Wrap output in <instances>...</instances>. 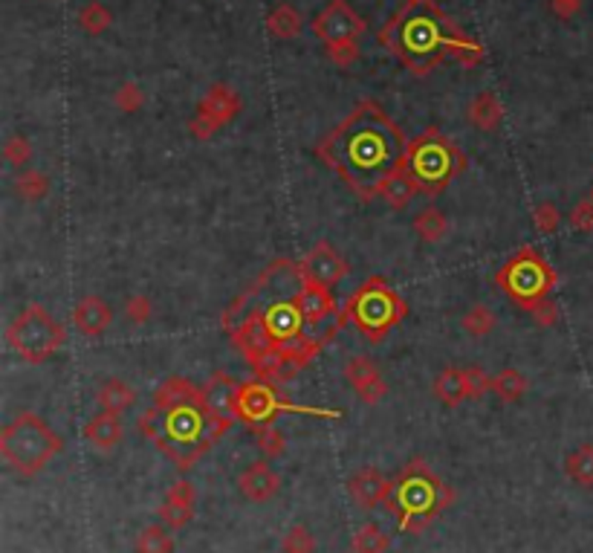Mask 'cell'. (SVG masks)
<instances>
[{
  "instance_id": "6da1fadb",
  "label": "cell",
  "mask_w": 593,
  "mask_h": 553,
  "mask_svg": "<svg viewBox=\"0 0 593 553\" xmlns=\"http://www.w3.org/2000/svg\"><path fill=\"white\" fill-rule=\"evenodd\" d=\"M301 287V267L278 259L223 311V330L255 371V380L269 385L290 382L330 345V337L307 328L299 307Z\"/></svg>"
},
{
  "instance_id": "7a4b0ae2",
  "label": "cell",
  "mask_w": 593,
  "mask_h": 553,
  "mask_svg": "<svg viewBox=\"0 0 593 553\" xmlns=\"http://www.w3.org/2000/svg\"><path fill=\"white\" fill-rule=\"evenodd\" d=\"M408 139L377 101H359L316 145V157L359 200H377L391 174L406 162Z\"/></svg>"
},
{
  "instance_id": "3957f363",
  "label": "cell",
  "mask_w": 593,
  "mask_h": 553,
  "mask_svg": "<svg viewBox=\"0 0 593 553\" xmlns=\"http://www.w3.org/2000/svg\"><path fill=\"white\" fill-rule=\"evenodd\" d=\"M136 429L148 441H153V446L165 458H171L177 470H191L231 426L212 415V408L205 406L200 391L197 397H191L186 403H177L171 408L151 406L139 417Z\"/></svg>"
},
{
  "instance_id": "277c9868",
  "label": "cell",
  "mask_w": 593,
  "mask_h": 553,
  "mask_svg": "<svg viewBox=\"0 0 593 553\" xmlns=\"http://www.w3.org/2000/svg\"><path fill=\"white\" fill-rule=\"evenodd\" d=\"M460 38L463 35L429 0L408 4L379 32V41L417 75H429L458 47Z\"/></svg>"
},
{
  "instance_id": "5b68a950",
  "label": "cell",
  "mask_w": 593,
  "mask_h": 553,
  "mask_svg": "<svg viewBox=\"0 0 593 553\" xmlns=\"http://www.w3.org/2000/svg\"><path fill=\"white\" fill-rule=\"evenodd\" d=\"M452 490L429 470V464L414 458L399 470L391 496L385 501V513L403 533H420L452 505Z\"/></svg>"
},
{
  "instance_id": "8992f818",
  "label": "cell",
  "mask_w": 593,
  "mask_h": 553,
  "mask_svg": "<svg viewBox=\"0 0 593 553\" xmlns=\"http://www.w3.org/2000/svg\"><path fill=\"white\" fill-rule=\"evenodd\" d=\"M64 449V437L35 411H23L0 429V455L23 478L41 472Z\"/></svg>"
},
{
  "instance_id": "52a82bcc",
  "label": "cell",
  "mask_w": 593,
  "mask_h": 553,
  "mask_svg": "<svg viewBox=\"0 0 593 553\" xmlns=\"http://www.w3.org/2000/svg\"><path fill=\"white\" fill-rule=\"evenodd\" d=\"M406 165L411 177L417 180L420 195L440 198L449 183L467 169V157L446 134H440L437 127H429V131H423L417 139L408 143Z\"/></svg>"
},
{
  "instance_id": "ba28073f",
  "label": "cell",
  "mask_w": 593,
  "mask_h": 553,
  "mask_svg": "<svg viewBox=\"0 0 593 553\" xmlns=\"http://www.w3.org/2000/svg\"><path fill=\"white\" fill-rule=\"evenodd\" d=\"M406 316L408 304L403 302V295L391 290L379 276L368 278L342 304V321H351L368 342H382L397 325H403Z\"/></svg>"
},
{
  "instance_id": "9c48e42d",
  "label": "cell",
  "mask_w": 593,
  "mask_h": 553,
  "mask_svg": "<svg viewBox=\"0 0 593 553\" xmlns=\"http://www.w3.org/2000/svg\"><path fill=\"white\" fill-rule=\"evenodd\" d=\"M556 269H553L545 255L533 247H521L512 259L495 273L498 290L512 299L527 313H536L541 304L553 299V287H556Z\"/></svg>"
},
{
  "instance_id": "30bf717a",
  "label": "cell",
  "mask_w": 593,
  "mask_h": 553,
  "mask_svg": "<svg viewBox=\"0 0 593 553\" xmlns=\"http://www.w3.org/2000/svg\"><path fill=\"white\" fill-rule=\"evenodd\" d=\"M64 339H67V333H64V328L56 321V316L35 302L23 307L6 328L9 348L15 351L23 363H32V365H41L47 359H53L64 345Z\"/></svg>"
},
{
  "instance_id": "8fae6325",
  "label": "cell",
  "mask_w": 593,
  "mask_h": 553,
  "mask_svg": "<svg viewBox=\"0 0 593 553\" xmlns=\"http://www.w3.org/2000/svg\"><path fill=\"white\" fill-rule=\"evenodd\" d=\"M278 415H310V417H342L339 408H316V406H299L283 400L275 385L264 380H249L240 382V397H238V420L247 426H257V423H273Z\"/></svg>"
},
{
  "instance_id": "7c38bea8",
  "label": "cell",
  "mask_w": 593,
  "mask_h": 553,
  "mask_svg": "<svg viewBox=\"0 0 593 553\" xmlns=\"http://www.w3.org/2000/svg\"><path fill=\"white\" fill-rule=\"evenodd\" d=\"M299 307H301L307 328L318 333V337L333 339L339 333V328L344 325L336 295H333L330 287H321V285H316V281L304 278V287L299 293Z\"/></svg>"
},
{
  "instance_id": "4fadbf2b",
  "label": "cell",
  "mask_w": 593,
  "mask_h": 553,
  "mask_svg": "<svg viewBox=\"0 0 593 553\" xmlns=\"http://www.w3.org/2000/svg\"><path fill=\"white\" fill-rule=\"evenodd\" d=\"M313 32L325 47L351 44L365 32V21L356 15L347 0H333L318 12L313 21Z\"/></svg>"
},
{
  "instance_id": "5bb4252c",
  "label": "cell",
  "mask_w": 593,
  "mask_h": 553,
  "mask_svg": "<svg viewBox=\"0 0 593 553\" xmlns=\"http://www.w3.org/2000/svg\"><path fill=\"white\" fill-rule=\"evenodd\" d=\"M238 110H240V99L235 90L226 84H214L209 93L203 96L197 117L191 119V134L197 139H209L214 131H221L226 122L235 119Z\"/></svg>"
},
{
  "instance_id": "9a60e30c",
  "label": "cell",
  "mask_w": 593,
  "mask_h": 553,
  "mask_svg": "<svg viewBox=\"0 0 593 553\" xmlns=\"http://www.w3.org/2000/svg\"><path fill=\"white\" fill-rule=\"evenodd\" d=\"M299 267H301V276L307 281H316V285L330 287V290L342 285L347 273H351V264H347L327 241H318L316 247L299 261Z\"/></svg>"
},
{
  "instance_id": "2e32d148",
  "label": "cell",
  "mask_w": 593,
  "mask_h": 553,
  "mask_svg": "<svg viewBox=\"0 0 593 553\" xmlns=\"http://www.w3.org/2000/svg\"><path fill=\"white\" fill-rule=\"evenodd\" d=\"M344 377L353 385V391L359 394V400L365 406H377L382 403V397L388 394V385H385L377 363H371L368 356H353L351 363L344 365Z\"/></svg>"
},
{
  "instance_id": "e0dca14e",
  "label": "cell",
  "mask_w": 593,
  "mask_h": 553,
  "mask_svg": "<svg viewBox=\"0 0 593 553\" xmlns=\"http://www.w3.org/2000/svg\"><path fill=\"white\" fill-rule=\"evenodd\" d=\"M238 397H240V382L231 380L223 371L212 374V380L203 385V400L212 408L214 417H221L223 423H235L238 420Z\"/></svg>"
},
{
  "instance_id": "ac0fdd59",
  "label": "cell",
  "mask_w": 593,
  "mask_h": 553,
  "mask_svg": "<svg viewBox=\"0 0 593 553\" xmlns=\"http://www.w3.org/2000/svg\"><path fill=\"white\" fill-rule=\"evenodd\" d=\"M391 487L394 481H388L379 470H359L351 475V481H347V493L356 501L362 510H377V507H385V501L391 496Z\"/></svg>"
},
{
  "instance_id": "d6986e66",
  "label": "cell",
  "mask_w": 593,
  "mask_h": 553,
  "mask_svg": "<svg viewBox=\"0 0 593 553\" xmlns=\"http://www.w3.org/2000/svg\"><path fill=\"white\" fill-rule=\"evenodd\" d=\"M195 507H197V490L191 481H177L169 487L162 505H160V519L162 524H169L171 531H179L186 527L191 519H195Z\"/></svg>"
},
{
  "instance_id": "ffe728a7",
  "label": "cell",
  "mask_w": 593,
  "mask_h": 553,
  "mask_svg": "<svg viewBox=\"0 0 593 553\" xmlns=\"http://www.w3.org/2000/svg\"><path fill=\"white\" fill-rule=\"evenodd\" d=\"M238 490L247 501L264 505V501L275 498L281 490V475L266 464V461H255L238 475Z\"/></svg>"
},
{
  "instance_id": "44dd1931",
  "label": "cell",
  "mask_w": 593,
  "mask_h": 553,
  "mask_svg": "<svg viewBox=\"0 0 593 553\" xmlns=\"http://www.w3.org/2000/svg\"><path fill=\"white\" fill-rule=\"evenodd\" d=\"M110 321H113L110 307L101 302L99 295H87V299H82L73 311V325L87 339L101 337V333L110 328Z\"/></svg>"
},
{
  "instance_id": "7402d4cb",
  "label": "cell",
  "mask_w": 593,
  "mask_h": 553,
  "mask_svg": "<svg viewBox=\"0 0 593 553\" xmlns=\"http://www.w3.org/2000/svg\"><path fill=\"white\" fill-rule=\"evenodd\" d=\"M125 429H122V420L119 415H110V411H99L87 423H84V441L99 449V452H110L122 443Z\"/></svg>"
},
{
  "instance_id": "603a6c76",
  "label": "cell",
  "mask_w": 593,
  "mask_h": 553,
  "mask_svg": "<svg viewBox=\"0 0 593 553\" xmlns=\"http://www.w3.org/2000/svg\"><path fill=\"white\" fill-rule=\"evenodd\" d=\"M432 391H434L437 400H440L443 406H449V408H455L463 400H469L467 397V374H463V368H455V365L443 368L440 374H437Z\"/></svg>"
},
{
  "instance_id": "cb8c5ba5",
  "label": "cell",
  "mask_w": 593,
  "mask_h": 553,
  "mask_svg": "<svg viewBox=\"0 0 593 553\" xmlns=\"http://www.w3.org/2000/svg\"><path fill=\"white\" fill-rule=\"evenodd\" d=\"M420 195V189H417V180L411 177V171H408V165L403 162L399 169L391 174V180L385 183V189H382V200L391 206V209H406V206L414 200Z\"/></svg>"
},
{
  "instance_id": "d4e9b609",
  "label": "cell",
  "mask_w": 593,
  "mask_h": 553,
  "mask_svg": "<svg viewBox=\"0 0 593 553\" xmlns=\"http://www.w3.org/2000/svg\"><path fill=\"white\" fill-rule=\"evenodd\" d=\"M96 400H99L101 411H110V415H122L125 408H131V406H134L136 391H134L125 380L110 377V380H105V382L99 385Z\"/></svg>"
},
{
  "instance_id": "484cf974",
  "label": "cell",
  "mask_w": 593,
  "mask_h": 553,
  "mask_svg": "<svg viewBox=\"0 0 593 553\" xmlns=\"http://www.w3.org/2000/svg\"><path fill=\"white\" fill-rule=\"evenodd\" d=\"M501 117H504V110H501V101L495 93H478L472 101H469V122L478 127V131H495L501 125Z\"/></svg>"
},
{
  "instance_id": "4316f807",
  "label": "cell",
  "mask_w": 593,
  "mask_h": 553,
  "mask_svg": "<svg viewBox=\"0 0 593 553\" xmlns=\"http://www.w3.org/2000/svg\"><path fill=\"white\" fill-rule=\"evenodd\" d=\"M200 391L203 389H197V385L191 382V380L171 377V380H165L160 385L157 394H153V406H157V408H171L177 403H186V400H191V397H197Z\"/></svg>"
},
{
  "instance_id": "83f0119b",
  "label": "cell",
  "mask_w": 593,
  "mask_h": 553,
  "mask_svg": "<svg viewBox=\"0 0 593 553\" xmlns=\"http://www.w3.org/2000/svg\"><path fill=\"white\" fill-rule=\"evenodd\" d=\"M567 478L579 487H593V443H582L564 458Z\"/></svg>"
},
{
  "instance_id": "f1b7e54d",
  "label": "cell",
  "mask_w": 593,
  "mask_h": 553,
  "mask_svg": "<svg viewBox=\"0 0 593 553\" xmlns=\"http://www.w3.org/2000/svg\"><path fill=\"white\" fill-rule=\"evenodd\" d=\"M493 394H498V400L504 403H519L527 394V380L521 371L515 368H504L498 371V377H493Z\"/></svg>"
},
{
  "instance_id": "f546056e",
  "label": "cell",
  "mask_w": 593,
  "mask_h": 553,
  "mask_svg": "<svg viewBox=\"0 0 593 553\" xmlns=\"http://www.w3.org/2000/svg\"><path fill=\"white\" fill-rule=\"evenodd\" d=\"M411 226H414V233H417L425 243H437L440 238H446V233H449V221H446V215H443L440 209H425V212H420Z\"/></svg>"
},
{
  "instance_id": "4dcf8cb0",
  "label": "cell",
  "mask_w": 593,
  "mask_h": 553,
  "mask_svg": "<svg viewBox=\"0 0 593 553\" xmlns=\"http://www.w3.org/2000/svg\"><path fill=\"white\" fill-rule=\"evenodd\" d=\"M391 539L379 524H362L353 536V553H388Z\"/></svg>"
},
{
  "instance_id": "1f68e13d",
  "label": "cell",
  "mask_w": 593,
  "mask_h": 553,
  "mask_svg": "<svg viewBox=\"0 0 593 553\" xmlns=\"http://www.w3.org/2000/svg\"><path fill=\"white\" fill-rule=\"evenodd\" d=\"M136 553H174V539L162 524H148L136 539Z\"/></svg>"
},
{
  "instance_id": "d6a6232c",
  "label": "cell",
  "mask_w": 593,
  "mask_h": 553,
  "mask_svg": "<svg viewBox=\"0 0 593 553\" xmlns=\"http://www.w3.org/2000/svg\"><path fill=\"white\" fill-rule=\"evenodd\" d=\"M266 27H269V32H273L275 38H295V35H299V30H301V15L292 6L281 4L273 12V15L266 18Z\"/></svg>"
},
{
  "instance_id": "836d02e7",
  "label": "cell",
  "mask_w": 593,
  "mask_h": 553,
  "mask_svg": "<svg viewBox=\"0 0 593 553\" xmlns=\"http://www.w3.org/2000/svg\"><path fill=\"white\" fill-rule=\"evenodd\" d=\"M15 191L23 198V200H44L49 195V180L47 174L35 171V169H23L18 177H15Z\"/></svg>"
},
{
  "instance_id": "e575fe53",
  "label": "cell",
  "mask_w": 593,
  "mask_h": 553,
  "mask_svg": "<svg viewBox=\"0 0 593 553\" xmlns=\"http://www.w3.org/2000/svg\"><path fill=\"white\" fill-rule=\"evenodd\" d=\"M252 429V437L257 449L266 455V458H281L287 452V441H283V434L273 426V423H257V426H249Z\"/></svg>"
},
{
  "instance_id": "d590c367",
  "label": "cell",
  "mask_w": 593,
  "mask_h": 553,
  "mask_svg": "<svg viewBox=\"0 0 593 553\" xmlns=\"http://www.w3.org/2000/svg\"><path fill=\"white\" fill-rule=\"evenodd\" d=\"M495 325H498V316L493 307H486V304H475L472 311L463 316V330L472 333V337H486V333H493Z\"/></svg>"
},
{
  "instance_id": "8d00e7d4",
  "label": "cell",
  "mask_w": 593,
  "mask_h": 553,
  "mask_svg": "<svg viewBox=\"0 0 593 553\" xmlns=\"http://www.w3.org/2000/svg\"><path fill=\"white\" fill-rule=\"evenodd\" d=\"M281 550L283 553H316V539L310 533V527L292 524L290 531L281 536Z\"/></svg>"
},
{
  "instance_id": "74e56055",
  "label": "cell",
  "mask_w": 593,
  "mask_h": 553,
  "mask_svg": "<svg viewBox=\"0 0 593 553\" xmlns=\"http://www.w3.org/2000/svg\"><path fill=\"white\" fill-rule=\"evenodd\" d=\"M79 23L87 35H101L108 27H110V12L101 6V4H87L82 12H79Z\"/></svg>"
},
{
  "instance_id": "f35d334b",
  "label": "cell",
  "mask_w": 593,
  "mask_h": 553,
  "mask_svg": "<svg viewBox=\"0 0 593 553\" xmlns=\"http://www.w3.org/2000/svg\"><path fill=\"white\" fill-rule=\"evenodd\" d=\"M463 374H467V397L469 400H481L486 391H493V377L481 371L478 365L472 368H463Z\"/></svg>"
},
{
  "instance_id": "ab89813d",
  "label": "cell",
  "mask_w": 593,
  "mask_h": 553,
  "mask_svg": "<svg viewBox=\"0 0 593 553\" xmlns=\"http://www.w3.org/2000/svg\"><path fill=\"white\" fill-rule=\"evenodd\" d=\"M533 224H536V229L541 235H553L562 224V215L553 203H541V206H536V212H533Z\"/></svg>"
},
{
  "instance_id": "60d3db41",
  "label": "cell",
  "mask_w": 593,
  "mask_h": 553,
  "mask_svg": "<svg viewBox=\"0 0 593 553\" xmlns=\"http://www.w3.org/2000/svg\"><path fill=\"white\" fill-rule=\"evenodd\" d=\"M4 157L15 165V169H27V162H30V157H32V145H30V139H23V136H12L9 143L4 145Z\"/></svg>"
},
{
  "instance_id": "b9f144b4",
  "label": "cell",
  "mask_w": 593,
  "mask_h": 553,
  "mask_svg": "<svg viewBox=\"0 0 593 553\" xmlns=\"http://www.w3.org/2000/svg\"><path fill=\"white\" fill-rule=\"evenodd\" d=\"M567 224H571L576 233H590L593 229V200L576 203L571 209V217H567Z\"/></svg>"
},
{
  "instance_id": "7bdbcfd3",
  "label": "cell",
  "mask_w": 593,
  "mask_h": 553,
  "mask_svg": "<svg viewBox=\"0 0 593 553\" xmlns=\"http://www.w3.org/2000/svg\"><path fill=\"white\" fill-rule=\"evenodd\" d=\"M139 105H142V90H139V84H134V82L122 84L119 93H116V108L125 110V113H134V110H139Z\"/></svg>"
},
{
  "instance_id": "ee69618b",
  "label": "cell",
  "mask_w": 593,
  "mask_h": 553,
  "mask_svg": "<svg viewBox=\"0 0 593 553\" xmlns=\"http://www.w3.org/2000/svg\"><path fill=\"white\" fill-rule=\"evenodd\" d=\"M125 316H127V321H134V325H145V321L151 319V299L148 295H134V299L127 302V307H125Z\"/></svg>"
},
{
  "instance_id": "f6af8a7d",
  "label": "cell",
  "mask_w": 593,
  "mask_h": 553,
  "mask_svg": "<svg viewBox=\"0 0 593 553\" xmlns=\"http://www.w3.org/2000/svg\"><path fill=\"white\" fill-rule=\"evenodd\" d=\"M327 53H330V58L339 64V67H351V64L359 58V47H356V41H351V44H336V47H327Z\"/></svg>"
},
{
  "instance_id": "bcb514c9",
  "label": "cell",
  "mask_w": 593,
  "mask_h": 553,
  "mask_svg": "<svg viewBox=\"0 0 593 553\" xmlns=\"http://www.w3.org/2000/svg\"><path fill=\"white\" fill-rule=\"evenodd\" d=\"M533 319L538 321L541 328H553V325H556V321H559V304L553 302V299L545 302V304H541L538 311L533 313Z\"/></svg>"
},
{
  "instance_id": "7dc6e473",
  "label": "cell",
  "mask_w": 593,
  "mask_h": 553,
  "mask_svg": "<svg viewBox=\"0 0 593 553\" xmlns=\"http://www.w3.org/2000/svg\"><path fill=\"white\" fill-rule=\"evenodd\" d=\"M579 6H582V0H553V12H556L559 18H573Z\"/></svg>"
},
{
  "instance_id": "c3c4849f",
  "label": "cell",
  "mask_w": 593,
  "mask_h": 553,
  "mask_svg": "<svg viewBox=\"0 0 593 553\" xmlns=\"http://www.w3.org/2000/svg\"><path fill=\"white\" fill-rule=\"evenodd\" d=\"M408 4H417V0H408Z\"/></svg>"
},
{
  "instance_id": "681fc988",
  "label": "cell",
  "mask_w": 593,
  "mask_h": 553,
  "mask_svg": "<svg viewBox=\"0 0 593 553\" xmlns=\"http://www.w3.org/2000/svg\"><path fill=\"white\" fill-rule=\"evenodd\" d=\"M590 200H593V195H590Z\"/></svg>"
},
{
  "instance_id": "f907efd6",
  "label": "cell",
  "mask_w": 593,
  "mask_h": 553,
  "mask_svg": "<svg viewBox=\"0 0 593 553\" xmlns=\"http://www.w3.org/2000/svg\"><path fill=\"white\" fill-rule=\"evenodd\" d=\"M351 553H353V550H351Z\"/></svg>"
}]
</instances>
